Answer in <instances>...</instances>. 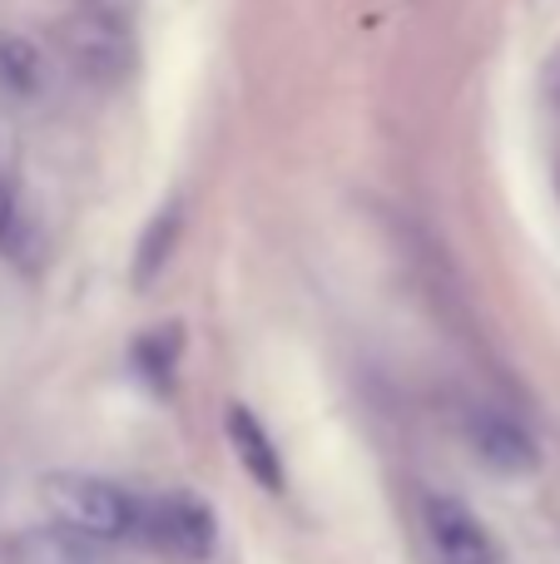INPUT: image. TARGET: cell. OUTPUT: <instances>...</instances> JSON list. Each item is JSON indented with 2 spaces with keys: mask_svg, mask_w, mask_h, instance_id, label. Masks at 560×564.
I'll use <instances>...</instances> for the list:
<instances>
[{
  "mask_svg": "<svg viewBox=\"0 0 560 564\" xmlns=\"http://www.w3.org/2000/svg\"><path fill=\"white\" fill-rule=\"evenodd\" d=\"M45 506L69 535L79 540H134L139 525V496L119 490L115 480L99 476H79V470H60L45 480Z\"/></svg>",
  "mask_w": 560,
  "mask_h": 564,
  "instance_id": "obj_1",
  "label": "cell"
},
{
  "mask_svg": "<svg viewBox=\"0 0 560 564\" xmlns=\"http://www.w3.org/2000/svg\"><path fill=\"white\" fill-rule=\"evenodd\" d=\"M134 540H144L149 550H159V555H169V560L198 564L214 555L218 520H214V510L194 496H154V500H139Z\"/></svg>",
  "mask_w": 560,
  "mask_h": 564,
  "instance_id": "obj_2",
  "label": "cell"
},
{
  "mask_svg": "<svg viewBox=\"0 0 560 564\" xmlns=\"http://www.w3.org/2000/svg\"><path fill=\"white\" fill-rule=\"evenodd\" d=\"M422 535L437 564H502L492 530L452 496H427L422 500Z\"/></svg>",
  "mask_w": 560,
  "mask_h": 564,
  "instance_id": "obj_3",
  "label": "cell"
},
{
  "mask_svg": "<svg viewBox=\"0 0 560 564\" xmlns=\"http://www.w3.org/2000/svg\"><path fill=\"white\" fill-rule=\"evenodd\" d=\"M466 441H472L476 456L492 470H502V476H526V470H536V460H541L531 431L516 416L492 411V406H476L472 416H466Z\"/></svg>",
  "mask_w": 560,
  "mask_h": 564,
  "instance_id": "obj_4",
  "label": "cell"
},
{
  "mask_svg": "<svg viewBox=\"0 0 560 564\" xmlns=\"http://www.w3.org/2000/svg\"><path fill=\"white\" fill-rule=\"evenodd\" d=\"M228 441H234V456L244 460L248 476H254L263 490H273V496H278V490H283V456H278L273 436L258 426L254 411H244V406L228 411Z\"/></svg>",
  "mask_w": 560,
  "mask_h": 564,
  "instance_id": "obj_5",
  "label": "cell"
},
{
  "mask_svg": "<svg viewBox=\"0 0 560 564\" xmlns=\"http://www.w3.org/2000/svg\"><path fill=\"white\" fill-rule=\"evenodd\" d=\"M0 258H10V263H25L30 258V218L20 208L15 188H10L6 169H0Z\"/></svg>",
  "mask_w": 560,
  "mask_h": 564,
  "instance_id": "obj_6",
  "label": "cell"
},
{
  "mask_svg": "<svg viewBox=\"0 0 560 564\" xmlns=\"http://www.w3.org/2000/svg\"><path fill=\"white\" fill-rule=\"evenodd\" d=\"M35 69H40V59L25 40H6L0 45V79H10L15 89H35Z\"/></svg>",
  "mask_w": 560,
  "mask_h": 564,
  "instance_id": "obj_7",
  "label": "cell"
}]
</instances>
